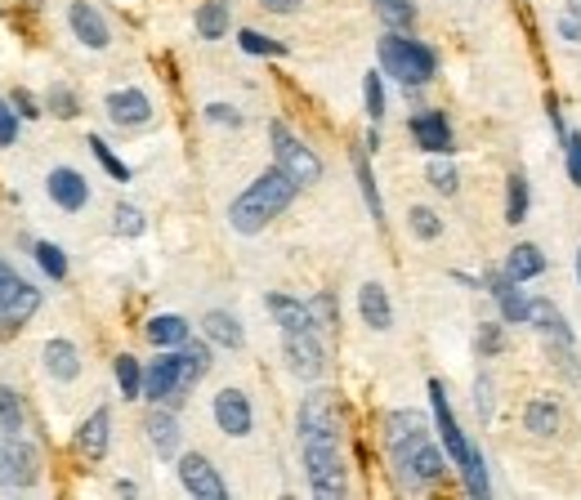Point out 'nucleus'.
<instances>
[{"label": "nucleus", "mask_w": 581, "mask_h": 500, "mask_svg": "<svg viewBox=\"0 0 581 500\" xmlns=\"http://www.w3.org/2000/svg\"><path fill=\"white\" fill-rule=\"evenodd\" d=\"M295 192H300V184H295V179H291L282 166L264 170V175L255 179V184L246 188L242 197L233 201V206H228V224H233L237 233H246V237L260 233V228L269 224V219H278L282 210L291 206Z\"/></svg>", "instance_id": "1"}, {"label": "nucleus", "mask_w": 581, "mask_h": 500, "mask_svg": "<svg viewBox=\"0 0 581 500\" xmlns=\"http://www.w3.org/2000/svg\"><path fill=\"white\" fill-rule=\"evenodd\" d=\"M376 54H380V67H385L389 76H398L403 85H425V81H434V72H438V59H434L430 45L407 41L403 32L380 36Z\"/></svg>", "instance_id": "2"}, {"label": "nucleus", "mask_w": 581, "mask_h": 500, "mask_svg": "<svg viewBox=\"0 0 581 500\" xmlns=\"http://www.w3.org/2000/svg\"><path fill=\"white\" fill-rule=\"evenodd\" d=\"M309 487L318 496H345V460H340V434H300Z\"/></svg>", "instance_id": "3"}, {"label": "nucleus", "mask_w": 581, "mask_h": 500, "mask_svg": "<svg viewBox=\"0 0 581 500\" xmlns=\"http://www.w3.org/2000/svg\"><path fill=\"white\" fill-rule=\"evenodd\" d=\"M389 451H394V465H398V474H403L407 483H438V478L447 474V460H443V451L430 442V434L394 442Z\"/></svg>", "instance_id": "4"}, {"label": "nucleus", "mask_w": 581, "mask_h": 500, "mask_svg": "<svg viewBox=\"0 0 581 500\" xmlns=\"http://www.w3.org/2000/svg\"><path fill=\"white\" fill-rule=\"evenodd\" d=\"M269 139H273V157H278V166L287 170L295 184H300V188L318 184V179H322V161H318V152L304 148V143L295 139V134H291L282 121H273V125H269Z\"/></svg>", "instance_id": "5"}, {"label": "nucleus", "mask_w": 581, "mask_h": 500, "mask_svg": "<svg viewBox=\"0 0 581 500\" xmlns=\"http://www.w3.org/2000/svg\"><path fill=\"white\" fill-rule=\"evenodd\" d=\"M36 309H41V291H36L32 282H23L9 264H0V331L27 326V317Z\"/></svg>", "instance_id": "6"}, {"label": "nucleus", "mask_w": 581, "mask_h": 500, "mask_svg": "<svg viewBox=\"0 0 581 500\" xmlns=\"http://www.w3.org/2000/svg\"><path fill=\"white\" fill-rule=\"evenodd\" d=\"M430 407H434L438 434H443V447H447V456H452V465H456V469H465V465L474 460V447L465 442L461 425H456V416H452V407H447V389H443V380H430Z\"/></svg>", "instance_id": "7"}, {"label": "nucleus", "mask_w": 581, "mask_h": 500, "mask_svg": "<svg viewBox=\"0 0 581 500\" xmlns=\"http://www.w3.org/2000/svg\"><path fill=\"white\" fill-rule=\"evenodd\" d=\"M41 478V460L36 447L18 434H5V451H0V483L5 487H32Z\"/></svg>", "instance_id": "8"}, {"label": "nucleus", "mask_w": 581, "mask_h": 500, "mask_svg": "<svg viewBox=\"0 0 581 500\" xmlns=\"http://www.w3.org/2000/svg\"><path fill=\"white\" fill-rule=\"evenodd\" d=\"M282 349H287V362L300 380H318L327 367V349H322L318 331H282Z\"/></svg>", "instance_id": "9"}, {"label": "nucleus", "mask_w": 581, "mask_h": 500, "mask_svg": "<svg viewBox=\"0 0 581 500\" xmlns=\"http://www.w3.org/2000/svg\"><path fill=\"white\" fill-rule=\"evenodd\" d=\"M179 483H184V492L197 496V500H224L228 496V487H224V478H219V469L202 456V451H188V456L179 460Z\"/></svg>", "instance_id": "10"}, {"label": "nucleus", "mask_w": 581, "mask_h": 500, "mask_svg": "<svg viewBox=\"0 0 581 500\" xmlns=\"http://www.w3.org/2000/svg\"><path fill=\"white\" fill-rule=\"evenodd\" d=\"M144 398H152V402H184V367H179V353H161L157 362H148Z\"/></svg>", "instance_id": "11"}, {"label": "nucleus", "mask_w": 581, "mask_h": 500, "mask_svg": "<svg viewBox=\"0 0 581 500\" xmlns=\"http://www.w3.org/2000/svg\"><path fill=\"white\" fill-rule=\"evenodd\" d=\"M215 425L224 429L228 438H246L255 425L251 416V398H246L242 389H219L215 393Z\"/></svg>", "instance_id": "12"}, {"label": "nucleus", "mask_w": 581, "mask_h": 500, "mask_svg": "<svg viewBox=\"0 0 581 500\" xmlns=\"http://www.w3.org/2000/svg\"><path fill=\"white\" fill-rule=\"evenodd\" d=\"M68 23H72L76 41L90 45V50H108L112 45V32H108V23H103V14L94 5H85V0H72L68 5Z\"/></svg>", "instance_id": "13"}, {"label": "nucleus", "mask_w": 581, "mask_h": 500, "mask_svg": "<svg viewBox=\"0 0 581 500\" xmlns=\"http://www.w3.org/2000/svg\"><path fill=\"white\" fill-rule=\"evenodd\" d=\"M45 192H50V201L59 210H85V201H90V184H85V175H76L72 166L50 170V179H45Z\"/></svg>", "instance_id": "14"}, {"label": "nucleus", "mask_w": 581, "mask_h": 500, "mask_svg": "<svg viewBox=\"0 0 581 500\" xmlns=\"http://www.w3.org/2000/svg\"><path fill=\"white\" fill-rule=\"evenodd\" d=\"M300 434H340V411L331 393H309L300 402Z\"/></svg>", "instance_id": "15"}, {"label": "nucleus", "mask_w": 581, "mask_h": 500, "mask_svg": "<svg viewBox=\"0 0 581 500\" xmlns=\"http://www.w3.org/2000/svg\"><path fill=\"white\" fill-rule=\"evenodd\" d=\"M412 139H416V148L443 157V152H452V125H447L443 112H416V117H412Z\"/></svg>", "instance_id": "16"}, {"label": "nucleus", "mask_w": 581, "mask_h": 500, "mask_svg": "<svg viewBox=\"0 0 581 500\" xmlns=\"http://www.w3.org/2000/svg\"><path fill=\"white\" fill-rule=\"evenodd\" d=\"M103 108H108V117L117 125H148L152 121V103H148L144 90H112Z\"/></svg>", "instance_id": "17"}, {"label": "nucleus", "mask_w": 581, "mask_h": 500, "mask_svg": "<svg viewBox=\"0 0 581 500\" xmlns=\"http://www.w3.org/2000/svg\"><path fill=\"white\" fill-rule=\"evenodd\" d=\"M108 434H112L108 407H99L94 416H85V425L76 429V447H81V456L85 460H103V456H108Z\"/></svg>", "instance_id": "18"}, {"label": "nucleus", "mask_w": 581, "mask_h": 500, "mask_svg": "<svg viewBox=\"0 0 581 500\" xmlns=\"http://www.w3.org/2000/svg\"><path fill=\"white\" fill-rule=\"evenodd\" d=\"M358 313H363V322L371 331H389V326H394V304H389V295L380 282H367L363 291H358Z\"/></svg>", "instance_id": "19"}, {"label": "nucleus", "mask_w": 581, "mask_h": 500, "mask_svg": "<svg viewBox=\"0 0 581 500\" xmlns=\"http://www.w3.org/2000/svg\"><path fill=\"white\" fill-rule=\"evenodd\" d=\"M144 429H148L152 451H157L161 460H170V456H175V451H179V420L170 416V411L152 407V411H148V420H144Z\"/></svg>", "instance_id": "20"}, {"label": "nucleus", "mask_w": 581, "mask_h": 500, "mask_svg": "<svg viewBox=\"0 0 581 500\" xmlns=\"http://www.w3.org/2000/svg\"><path fill=\"white\" fill-rule=\"evenodd\" d=\"M523 425H528V434H537V438H555L559 429H564V411H559V402H550V398H532L528 407H523Z\"/></svg>", "instance_id": "21"}, {"label": "nucleus", "mask_w": 581, "mask_h": 500, "mask_svg": "<svg viewBox=\"0 0 581 500\" xmlns=\"http://www.w3.org/2000/svg\"><path fill=\"white\" fill-rule=\"evenodd\" d=\"M269 313L278 317L282 331H318V317H313L309 304L291 300V295H269Z\"/></svg>", "instance_id": "22"}, {"label": "nucleus", "mask_w": 581, "mask_h": 500, "mask_svg": "<svg viewBox=\"0 0 581 500\" xmlns=\"http://www.w3.org/2000/svg\"><path fill=\"white\" fill-rule=\"evenodd\" d=\"M41 358H45V371H50L54 380H63V384L81 375V353H76L72 340H50Z\"/></svg>", "instance_id": "23"}, {"label": "nucleus", "mask_w": 581, "mask_h": 500, "mask_svg": "<svg viewBox=\"0 0 581 500\" xmlns=\"http://www.w3.org/2000/svg\"><path fill=\"white\" fill-rule=\"evenodd\" d=\"M202 331H206V340L211 344H224V349H242V322H237L233 313H224V309H211L202 317Z\"/></svg>", "instance_id": "24"}, {"label": "nucleus", "mask_w": 581, "mask_h": 500, "mask_svg": "<svg viewBox=\"0 0 581 500\" xmlns=\"http://www.w3.org/2000/svg\"><path fill=\"white\" fill-rule=\"evenodd\" d=\"M523 322L537 326V331H546V335H559V344H573V331H568L564 313H559L550 300H528V317H523Z\"/></svg>", "instance_id": "25"}, {"label": "nucleus", "mask_w": 581, "mask_h": 500, "mask_svg": "<svg viewBox=\"0 0 581 500\" xmlns=\"http://www.w3.org/2000/svg\"><path fill=\"white\" fill-rule=\"evenodd\" d=\"M144 331H148V340L157 344V349H179V344L188 340V322L179 313H157Z\"/></svg>", "instance_id": "26"}, {"label": "nucleus", "mask_w": 581, "mask_h": 500, "mask_svg": "<svg viewBox=\"0 0 581 500\" xmlns=\"http://www.w3.org/2000/svg\"><path fill=\"white\" fill-rule=\"evenodd\" d=\"M506 273H510L519 286H523V282H532V277L546 273V255H541V250L532 246V242L514 246V250H510V259H506Z\"/></svg>", "instance_id": "27"}, {"label": "nucleus", "mask_w": 581, "mask_h": 500, "mask_svg": "<svg viewBox=\"0 0 581 500\" xmlns=\"http://www.w3.org/2000/svg\"><path fill=\"white\" fill-rule=\"evenodd\" d=\"M179 367H184V393H188L206 371H211V349L197 340H184L179 344Z\"/></svg>", "instance_id": "28"}, {"label": "nucleus", "mask_w": 581, "mask_h": 500, "mask_svg": "<svg viewBox=\"0 0 581 500\" xmlns=\"http://www.w3.org/2000/svg\"><path fill=\"white\" fill-rule=\"evenodd\" d=\"M224 32H228V5L224 0H206V5L197 9V36H202V41H219Z\"/></svg>", "instance_id": "29"}, {"label": "nucleus", "mask_w": 581, "mask_h": 500, "mask_svg": "<svg viewBox=\"0 0 581 500\" xmlns=\"http://www.w3.org/2000/svg\"><path fill=\"white\" fill-rule=\"evenodd\" d=\"M528 206H532V192H528V179L514 170L510 184H506V224H523L528 219Z\"/></svg>", "instance_id": "30"}, {"label": "nucleus", "mask_w": 581, "mask_h": 500, "mask_svg": "<svg viewBox=\"0 0 581 500\" xmlns=\"http://www.w3.org/2000/svg\"><path fill=\"white\" fill-rule=\"evenodd\" d=\"M416 434H425V420L416 416V411H394V416L385 420V442H389V447H394V442L416 438Z\"/></svg>", "instance_id": "31"}, {"label": "nucleus", "mask_w": 581, "mask_h": 500, "mask_svg": "<svg viewBox=\"0 0 581 500\" xmlns=\"http://www.w3.org/2000/svg\"><path fill=\"white\" fill-rule=\"evenodd\" d=\"M117 384H121V398H139V393H144V367H139V358L121 353L117 358Z\"/></svg>", "instance_id": "32"}, {"label": "nucleus", "mask_w": 581, "mask_h": 500, "mask_svg": "<svg viewBox=\"0 0 581 500\" xmlns=\"http://www.w3.org/2000/svg\"><path fill=\"white\" fill-rule=\"evenodd\" d=\"M0 434H23V402L9 384H0Z\"/></svg>", "instance_id": "33"}, {"label": "nucleus", "mask_w": 581, "mask_h": 500, "mask_svg": "<svg viewBox=\"0 0 581 500\" xmlns=\"http://www.w3.org/2000/svg\"><path fill=\"white\" fill-rule=\"evenodd\" d=\"M376 14L385 18L394 32H403V27L416 23V5H412V0H376Z\"/></svg>", "instance_id": "34"}, {"label": "nucleus", "mask_w": 581, "mask_h": 500, "mask_svg": "<svg viewBox=\"0 0 581 500\" xmlns=\"http://www.w3.org/2000/svg\"><path fill=\"white\" fill-rule=\"evenodd\" d=\"M32 250H36V264H41L45 273L54 277V282H63V277H68V255H63V250L54 246V242H36Z\"/></svg>", "instance_id": "35"}, {"label": "nucleus", "mask_w": 581, "mask_h": 500, "mask_svg": "<svg viewBox=\"0 0 581 500\" xmlns=\"http://www.w3.org/2000/svg\"><path fill=\"white\" fill-rule=\"evenodd\" d=\"M237 45H242L246 54H264V59H282V54H287V45H282V41H269V36L251 32V27L237 32Z\"/></svg>", "instance_id": "36"}, {"label": "nucleus", "mask_w": 581, "mask_h": 500, "mask_svg": "<svg viewBox=\"0 0 581 500\" xmlns=\"http://www.w3.org/2000/svg\"><path fill=\"white\" fill-rule=\"evenodd\" d=\"M90 152H94V157H99V161H103V170H108V175H112V179H117V184H126V179H130V166H126V161H121V157H117V152H112V148H108V143H103V139H99V134H90Z\"/></svg>", "instance_id": "37"}, {"label": "nucleus", "mask_w": 581, "mask_h": 500, "mask_svg": "<svg viewBox=\"0 0 581 500\" xmlns=\"http://www.w3.org/2000/svg\"><path fill=\"white\" fill-rule=\"evenodd\" d=\"M425 179H430V188H434V192H443V197H452V192L461 188V175H456L452 161H430Z\"/></svg>", "instance_id": "38"}, {"label": "nucleus", "mask_w": 581, "mask_h": 500, "mask_svg": "<svg viewBox=\"0 0 581 500\" xmlns=\"http://www.w3.org/2000/svg\"><path fill=\"white\" fill-rule=\"evenodd\" d=\"M354 170H358V184H363V197H367V210H371V219H385V206H380L376 179H371V166H367V157H363V152H358V157H354Z\"/></svg>", "instance_id": "39"}, {"label": "nucleus", "mask_w": 581, "mask_h": 500, "mask_svg": "<svg viewBox=\"0 0 581 500\" xmlns=\"http://www.w3.org/2000/svg\"><path fill=\"white\" fill-rule=\"evenodd\" d=\"M407 224H412V233L421 237V242H434V237L443 233V219H438L430 206H412V215H407Z\"/></svg>", "instance_id": "40"}, {"label": "nucleus", "mask_w": 581, "mask_h": 500, "mask_svg": "<svg viewBox=\"0 0 581 500\" xmlns=\"http://www.w3.org/2000/svg\"><path fill=\"white\" fill-rule=\"evenodd\" d=\"M461 474H465V492H470V496H479V500H483V496L492 492V483H488V460H483L479 451H474V460L461 469Z\"/></svg>", "instance_id": "41"}, {"label": "nucleus", "mask_w": 581, "mask_h": 500, "mask_svg": "<svg viewBox=\"0 0 581 500\" xmlns=\"http://www.w3.org/2000/svg\"><path fill=\"white\" fill-rule=\"evenodd\" d=\"M45 108H50L54 117L72 121L76 112H81V103H76V94L68 90V85H50V94H45Z\"/></svg>", "instance_id": "42"}, {"label": "nucleus", "mask_w": 581, "mask_h": 500, "mask_svg": "<svg viewBox=\"0 0 581 500\" xmlns=\"http://www.w3.org/2000/svg\"><path fill=\"white\" fill-rule=\"evenodd\" d=\"M363 99H367V117H371V121L385 117V90H380V72H367V81H363Z\"/></svg>", "instance_id": "43"}, {"label": "nucleus", "mask_w": 581, "mask_h": 500, "mask_svg": "<svg viewBox=\"0 0 581 500\" xmlns=\"http://www.w3.org/2000/svg\"><path fill=\"white\" fill-rule=\"evenodd\" d=\"M18 112H14V103H5L0 99V148H14V139H18Z\"/></svg>", "instance_id": "44"}, {"label": "nucleus", "mask_w": 581, "mask_h": 500, "mask_svg": "<svg viewBox=\"0 0 581 500\" xmlns=\"http://www.w3.org/2000/svg\"><path fill=\"white\" fill-rule=\"evenodd\" d=\"M112 219H117V233L121 237H139V233H144V215H139L135 206H117V215H112Z\"/></svg>", "instance_id": "45"}, {"label": "nucleus", "mask_w": 581, "mask_h": 500, "mask_svg": "<svg viewBox=\"0 0 581 500\" xmlns=\"http://www.w3.org/2000/svg\"><path fill=\"white\" fill-rule=\"evenodd\" d=\"M492 407H497L492 402V380H479L474 384V411H479V420H492Z\"/></svg>", "instance_id": "46"}, {"label": "nucleus", "mask_w": 581, "mask_h": 500, "mask_svg": "<svg viewBox=\"0 0 581 500\" xmlns=\"http://www.w3.org/2000/svg\"><path fill=\"white\" fill-rule=\"evenodd\" d=\"M9 103H14V112H18L23 121H36V117H41V103H36L27 90H14V99H9Z\"/></svg>", "instance_id": "47"}, {"label": "nucleus", "mask_w": 581, "mask_h": 500, "mask_svg": "<svg viewBox=\"0 0 581 500\" xmlns=\"http://www.w3.org/2000/svg\"><path fill=\"white\" fill-rule=\"evenodd\" d=\"M206 121H215V125H242V112L228 108V103H211V108H206Z\"/></svg>", "instance_id": "48"}, {"label": "nucleus", "mask_w": 581, "mask_h": 500, "mask_svg": "<svg viewBox=\"0 0 581 500\" xmlns=\"http://www.w3.org/2000/svg\"><path fill=\"white\" fill-rule=\"evenodd\" d=\"M568 179L581 188V134H568Z\"/></svg>", "instance_id": "49"}, {"label": "nucleus", "mask_w": 581, "mask_h": 500, "mask_svg": "<svg viewBox=\"0 0 581 500\" xmlns=\"http://www.w3.org/2000/svg\"><path fill=\"white\" fill-rule=\"evenodd\" d=\"M309 309H313V317H318V326H336V300H331V295H318Z\"/></svg>", "instance_id": "50"}, {"label": "nucleus", "mask_w": 581, "mask_h": 500, "mask_svg": "<svg viewBox=\"0 0 581 500\" xmlns=\"http://www.w3.org/2000/svg\"><path fill=\"white\" fill-rule=\"evenodd\" d=\"M479 353H501V326H483V331H479Z\"/></svg>", "instance_id": "51"}, {"label": "nucleus", "mask_w": 581, "mask_h": 500, "mask_svg": "<svg viewBox=\"0 0 581 500\" xmlns=\"http://www.w3.org/2000/svg\"><path fill=\"white\" fill-rule=\"evenodd\" d=\"M559 36H564V41H581V18H559Z\"/></svg>", "instance_id": "52"}, {"label": "nucleus", "mask_w": 581, "mask_h": 500, "mask_svg": "<svg viewBox=\"0 0 581 500\" xmlns=\"http://www.w3.org/2000/svg\"><path fill=\"white\" fill-rule=\"evenodd\" d=\"M264 9H273V14H295V9L304 5V0H260Z\"/></svg>", "instance_id": "53"}, {"label": "nucleus", "mask_w": 581, "mask_h": 500, "mask_svg": "<svg viewBox=\"0 0 581 500\" xmlns=\"http://www.w3.org/2000/svg\"><path fill=\"white\" fill-rule=\"evenodd\" d=\"M568 14H573V18H581V0H568Z\"/></svg>", "instance_id": "54"}, {"label": "nucleus", "mask_w": 581, "mask_h": 500, "mask_svg": "<svg viewBox=\"0 0 581 500\" xmlns=\"http://www.w3.org/2000/svg\"><path fill=\"white\" fill-rule=\"evenodd\" d=\"M577 282H581V250H577Z\"/></svg>", "instance_id": "55"}, {"label": "nucleus", "mask_w": 581, "mask_h": 500, "mask_svg": "<svg viewBox=\"0 0 581 500\" xmlns=\"http://www.w3.org/2000/svg\"><path fill=\"white\" fill-rule=\"evenodd\" d=\"M0 451H5V438H0Z\"/></svg>", "instance_id": "56"}]
</instances>
